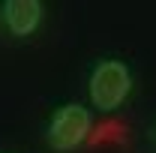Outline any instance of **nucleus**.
<instances>
[{
  "label": "nucleus",
  "instance_id": "obj_2",
  "mask_svg": "<svg viewBox=\"0 0 156 153\" xmlns=\"http://www.w3.org/2000/svg\"><path fill=\"white\" fill-rule=\"evenodd\" d=\"M90 132V111L81 105H63L54 111L48 126V141L54 150H75Z\"/></svg>",
  "mask_w": 156,
  "mask_h": 153
},
{
  "label": "nucleus",
  "instance_id": "obj_3",
  "mask_svg": "<svg viewBox=\"0 0 156 153\" xmlns=\"http://www.w3.org/2000/svg\"><path fill=\"white\" fill-rule=\"evenodd\" d=\"M42 3L39 0H6L3 3V21L15 36H30L39 27Z\"/></svg>",
  "mask_w": 156,
  "mask_h": 153
},
{
  "label": "nucleus",
  "instance_id": "obj_1",
  "mask_svg": "<svg viewBox=\"0 0 156 153\" xmlns=\"http://www.w3.org/2000/svg\"><path fill=\"white\" fill-rule=\"evenodd\" d=\"M129 87H132L129 69L120 60H102L90 75V102L99 111H114L129 96Z\"/></svg>",
  "mask_w": 156,
  "mask_h": 153
}]
</instances>
